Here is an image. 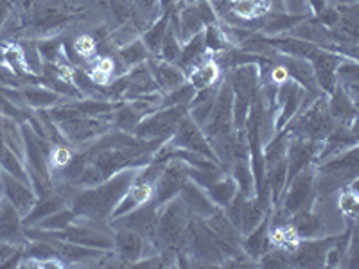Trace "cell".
I'll use <instances>...</instances> for the list:
<instances>
[{"instance_id":"6da1fadb","label":"cell","mask_w":359,"mask_h":269,"mask_svg":"<svg viewBox=\"0 0 359 269\" xmlns=\"http://www.w3.org/2000/svg\"><path fill=\"white\" fill-rule=\"evenodd\" d=\"M191 219L192 214L178 196L162 205L158 210V224H156V249L175 253L182 251Z\"/></svg>"},{"instance_id":"7a4b0ae2","label":"cell","mask_w":359,"mask_h":269,"mask_svg":"<svg viewBox=\"0 0 359 269\" xmlns=\"http://www.w3.org/2000/svg\"><path fill=\"white\" fill-rule=\"evenodd\" d=\"M187 113L189 106L158 108V110L147 113L131 133L147 142H163V140L171 139L180 120Z\"/></svg>"},{"instance_id":"3957f363","label":"cell","mask_w":359,"mask_h":269,"mask_svg":"<svg viewBox=\"0 0 359 269\" xmlns=\"http://www.w3.org/2000/svg\"><path fill=\"white\" fill-rule=\"evenodd\" d=\"M314 174H316V165H309L302 172H298L290 184L284 188V194L280 198L278 207L287 217L298 212H306L313 207L316 200V191H314Z\"/></svg>"},{"instance_id":"277c9868","label":"cell","mask_w":359,"mask_h":269,"mask_svg":"<svg viewBox=\"0 0 359 269\" xmlns=\"http://www.w3.org/2000/svg\"><path fill=\"white\" fill-rule=\"evenodd\" d=\"M114 230V251L121 265H135L142 258L151 257L160 253L153 242L144 239L133 230L111 228Z\"/></svg>"},{"instance_id":"5b68a950","label":"cell","mask_w":359,"mask_h":269,"mask_svg":"<svg viewBox=\"0 0 359 269\" xmlns=\"http://www.w3.org/2000/svg\"><path fill=\"white\" fill-rule=\"evenodd\" d=\"M189 163L180 158H169L160 172L155 184V194H153V203L156 207H162L172 198L180 194L184 185L189 181Z\"/></svg>"},{"instance_id":"8992f818","label":"cell","mask_w":359,"mask_h":269,"mask_svg":"<svg viewBox=\"0 0 359 269\" xmlns=\"http://www.w3.org/2000/svg\"><path fill=\"white\" fill-rule=\"evenodd\" d=\"M158 210L155 203L147 201V203L140 205L131 212L124 214V216H118L115 219L108 221L111 228H128L137 232L139 235H142L144 239H147L149 242L155 244L156 239V224H158Z\"/></svg>"},{"instance_id":"52a82bcc","label":"cell","mask_w":359,"mask_h":269,"mask_svg":"<svg viewBox=\"0 0 359 269\" xmlns=\"http://www.w3.org/2000/svg\"><path fill=\"white\" fill-rule=\"evenodd\" d=\"M169 144L175 147H180V149H185V151L196 153V155L203 156V158L207 160H212V162L217 163V158L216 155H214L210 144H208L207 137H205V133L201 131V127L189 117V113L180 120L178 127H176V131L171 134V139H169ZM217 165H219V163H217Z\"/></svg>"},{"instance_id":"ba28073f","label":"cell","mask_w":359,"mask_h":269,"mask_svg":"<svg viewBox=\"0 0 359 269\" xmlns=\"http://www.w3.org/2000/svg\"><path fill=\"white\" fill-rule=\"evenodd\" d=\"M320 149H322V142L290 134L286 153L287 184H290L291 179H293L298 172H302L304 169H307L309 165H314V163H316Z\"/></svg>"},{"instance_id":"9c48e42d","label":"cell","mask_w":359,"mask_h":269,"mask_svg":"<svg viewBox=\"0 0 359 269\" xmlns=\"http://www.w3.org/2000/svg\"><path fill=\"white\" fill-rule=\"evenodd\" d=\"M0 192H2V198H6L13 207L17 208L22 219L31 212V208L34 207L38 200L36 192L31 187V184H25V181L15 178L6 171H2V174H0Z\"/></svg>"},{"instance_id":"30bf717a","label":"cell","mask_w":359,"mask_h":269,"mask_svg":"<svg viewBox=\"0 0 359 269\" xmlns=\"http://www.w3.org/2000/svg\"><path fill=\"white\" fill-rule=\"evenodd\" d=\"M336 237H322V239H302L297 249L291 253V265L297 268H325L327 251L334 244Z\"/></svg>"},{"instance_id":"8fae6325","label":"cell","mask_w":359,"mask_h":269,"mask_svg":"<svg viewBox=\"0 0 359 269\" xmlns=\"http://www.w3.org/2000/svg\"><path fill=\"white\" fill-rule=\"evenodd\" d=\"M345 60V56L338 53H332V50H327L318 47L314 50L313 56L309 57L311 65L314 70V78L318 83L320 90L323 94H332V90L336 88V70H338L339 63Z\"/></svg>"},{"instance_id":"7c38bea8","label":"cell","mask_w":359,"mask_h":269,"mask_svg":"<svg viewBox=\"0 0 359 269\" xmlns=\"http://www.w3.org/2000/svg\"><path fill=\"white\" fill-rule=\"evenodd\" d=\"M27 241L22 216L6 198H2L0 200V242L24 246Z\"/></svg>"},{"instance_id":"4fadbf2b","label":"cell","mask_w":359,"mask_h":269,"mask_svg":"<svg viewBox=\"0 0 359 269\" xmlns=\"http://www.w3.org/2000/svg\"><path fill=\"white\" fill-rule=\"evenodd\" d=\"M178 198L184 201V205L187 207L189 212L192 214V217L208 219V217L214 216V214L221 210V208H217V205L208 198L207 191H205L203 187H200L198 184H194L192 179H189L187 184L184 185V188L180 191Z\"/></svg>"},{"instance_id":"5bb4252c","label":"cell","mask_w":359,"mask_h":269,"mask_svg":"<svg viewBox=\"0 0 359 269\" xmlns=\"http://www.w3.org/2000/svg\"><path fill=\"white\" fill-rule=\"evenodd\" d=\"M327 102H329V113L336 126H355V113H358L355 102L345 94V90L336 86L332 94L327 95Z\"/></svg>"},{"instance_id":"9a60e30c","label":"cell","mask_w":359,"mask_h":269,"mask_svg":"<svg viewBox=\"0 0 359 269\" xmlns=\"http://www.w3.org/2000/svg\"><path fill=\"white\" fill-rule=\"evenodd\" d=\"M149 67H151L155 81L162 94H168V92L178 88L180 85H184L187 81L185 72L176 63L162 62L158 57H149Z\"/></svg>"},{"instance_id":"2e32d148","label":"cell","mask_w":359,"mask_h":269,"mask_svg":"<svg viewBox=\"0 0 359 269\" xmlns=\"http://www.w3.org/2000/svg\"><path fill=\"white\" fill-rule=\"evenodd\" d=\"M20 94L25 102V106H29L34 111L49 110V108L57 106V104H62L65 101L63 95H60L53 88L43 85H24L20 88Z\"/></svg>"},{"instance_id":"e0dca14e","label":"cell","mask_w":359,"mask_h":269,"mask_svg":"<svg viewBox=\"0 0 359 269\" xmlns=\"http://www.w3.org/2000/svg\"><path fill=\"white\" fill-rule=\"evenodd\" d=\"M268 224H269V214L257 228H253L252 232L243 235L241 249L248 255L250 258L259 264V258L264 255L266 251L271 249V242H269V233H268Z\"/></svg>"},{"instance_id":"ac0fdd59","label":"cell","mask_w":359,"mask_h":269,"mask_svg":"<svg viewBox=\"0 0 359 269\" xmlns=\"http://www.w3.org/2000/svg\"><path fill=\"white\" fill-rule=\"evenodd\" d=\"M63 207H67V200L57 191L49 192V194L43 198H38L36 203H34V207L31 208V212H29L27 216L22 219V223H24V228L25 226H34L38 221H41L43 217L50 216V214L57 212V210Z\"/></svg>"},{"instance_id":"d6986e66","label":"cell","mask_w":359,"mask_h":269,"mask_svg":"<svg viewBox=\"0 0 359 269\" xmlns=\"http://www.w3.org/2000/svg\"><path fill=\"white\" fill-rule=\"evenodd\" d=\"M205 223L208 224V228L212 230V232L219 237L221 241L233 246V248L241 249V242H243L241 230L237 228L236 224L226 217V214H224L223 210H219V212H216L214 216L208 217V219H205Z\"/></svg>"},{"instance_id":"ffe728a7","label":"cell","mask_w":359,"mask_h":269,"mask_svg":"<svg viewBox=\"0 0 359 269\" xmlns=\"http://www.w3.org/2000/svg\"><path fill=\"white\" fill-rule=\"evenodd\" d=\"M208 194V198L214 201V203L217 205V208H221V210H224V208L229 207L230 201L236 198L237 194V184L236 179L232 178V174H229V172H224L223 176H221L217 181H214L210 187L205 188Z\"/></svg>"},{"instance_id":"44dd1931","label":"cell","mask_w":359,"mask_h":269,"mask_svg":"<svg viewBox=\"0 0 359 269\" xmlns=\"http://www.w3.org/2000/svg\"><path fill=\"white\" fill-rule=\"evenodd\" d=\"M169 25V13H162L155 22H153L149 27L140 34V40L144 41L146 49L149 50L151 57H158L160 47H162L163 36H165V31H168Z\"/></svg>"},{"instance_id":"7402d4cb","label":"cell","mask_w":359,"mask_h":269,"mask_svg":"<svg viewBox=\"0 0 359 269\" xmlns=\"http://www.w3.org/2000/svg\"><path fill=\"white\" fill-rule=\"evenodd\" d=\"M115 57H117L118 62L123 63L124 69L130 70L133 69V67L140 65V63H146L147 60L151 57V54H149V50L146 49L144 41L140 40V38H137V40L130 41V43L123 45L121 49H117Z\"/></svg>"},{"instance_id":"603a6c76","label":"cell","mask_w":359,"mask_h":269,"mask_svg":"<svg viewBox=\"0 0 359 269\" xmlns=\"http://www.w3.org/2000/svg\"><path fill=\"white\" fill-rule=\"evenodd\" d=\"M355 181H358V179H355ZM355 181L339 188V196L338 201H336V207H338L339 214L352 221H355V217H358V192H355Z\"/></svg>"},{"instance_id":"cb8c5ba5","label":"cell","mask_w":359,"mask_h":269,"mask_svg":"<svg viewBox=\"0 0 359 269\" xmlns=\"http://www.w3.org/2000/svg\"><path fill=\"white\" fill-rule=\"evenodd\" d=\"M76 219H78L76 212H74L72 208L67 205V207L60 208L57 212L50 214V216H47V217H43L41 221H38L34 226H36V228H41V230H63V228H67L69 224H72Z\"/></svg>"},{"instance_id":"d4e9b609","label":"cell","mask_w":359,"mask_h":269,"mask_svg":"<svg viewBox=\"0 0 359 269\" xmlns=\"http://www.w3.org/2000/svg\"><path fill=\"white\" fill-rule=\"evenodd\" d=\"M282 4H284V13H287V15H293V17L307 18L313 15V11H311V6L307 0H282Z\"/></svg>"},{"instance_id":"484cf974","label":"cell","mask_w":359,"mask_h":269,"mask_svg":"<svg viewBox=\"0 0 359 269\" xmlns=\"http://www.w3.org/2000/svg\"><path fill=\"white\" fill-rule=\"evenodd\" d=\"M133 2L151 24L162 15V8H160L158 0H133Z\"/></svg>"},{"instance_id":"4316f807","label":"cell","mask_w":359,"mask_h":269,"mask_svg":"<svg viewBox=\"0 0 359 269\" xmlns=\"http://www.w3.org/2000/svg\"><path fill=\"white\" fill-rule=\"evenodd\" d=\"M20 248L22 246L9 244V242H0V268H2V264H4L11 255H15Z\"/></svg>"},{"instance_id":"83f0119b","label":"cell","mask_w":359,"mask_h":269,"mask_svg":"<svg viewBox=\"0 0 359 269\" xmlns=\"http://www.w3.org/2000/svg\"><path fill=\"white\" fill-rule=\"evenodd\" d=\"M13 9H15V4H13L11 0H0V29L6 24V20L9 18Z\"/></svg>"},{"instance_id":"f1b7e54d","label":"cell","mask_w":359,"mask_h":269,"mask_svg":"<svg viewBox=\"0 0 359 269\" xmlns=\"http://www.w3.org/2000/svg\"><path fill=\"white\" fill-rule=\"evenodd\" d=\"M158 2L162 13H171L172 9H176V4H178V0H158Z\"/></svg>"},{"instance_id":"f546056e","label":"cell","mask_w":359,"mask_h":269,"mask_svg":"<svg viewBox=\"0 0 359 269\" xmlns=\"http://www.w3.org/2000/svg\"><path fill=\"white\" fill-rule=\"evenodd\" d=\"M329 4L332 6H351V4H358V0H327Z\"/></svg>"},{"instance_id":"4dcf8cb0","label":"cell","mask_w":359,"mask_h":269,"mask_svg":"<svg viewBox=\"0 0 359 269\" xmlns=\"http://www.w3.org/2000/svg\"><path fill=\"white\" fill-rule=\"evenodd\" d=\"M11 2H13V4H15V6H17V4H24V0H11Z\"/></svg>"}]
</instances>
